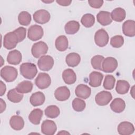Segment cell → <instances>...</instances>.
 Listing matches in <instances>:
<instances>
[{"label": "cell", "instance_id": "4dcf8cb0", "mask_svg": "<svg viewBox=\"0 0 135 135\" xmlns=\"http://www.w3.org/2000/svg\"><path fill=\"white\" fill-rule=\"evenodd\" d=\"M130 88V84L127 81L118 80L117 82L115 90L120 94H124L127 93Z\"/></svg>", "mask_w": 135, "mask_h": 135}, {"label": "cell", "instance_id": "f546056e", "mask_svg": "<svg viewBox=\"0 0 135 135\" xmlns=\"http://www.w3.org/2000/svg\"><path fill=\"white\" fill-rule=\"evenodd\" d=\"M7 97L8 100L13 103H18L21 101L23 98V94L18 92L16 88L10 90L7 94Z\"/></svg>", "mask_w": 135, "mask_h": 135}, {"label": "cell", "instance_id": "f35d334b", "mask_svg": "<svg viewBox=\"0 0 135 135\" xmlns=\"http://www.w3.org/2000/svg\"><path fill=\"white\" fill-rule=\"evenodd\" d=\"M14 32L17 35L19 42L23 41L25 39L26 34V29L25 28L23 27H19L15 30Z\"/></svg>", "mask_w": 135, "mask_h": 135}, {"label": "cell", "instance_id": "d6a6232c", "mask_svg": "<svg viewBox=\"0 0 135 135\" xmlns=\"http://www.w3.org/2000/svg\"><path fill=\"white\" fill-rule=\"evenodd\" d=\"M31 15L26 11H22L20 13L18 16V20L19 23L21 25L27 26L28 25L31 21Z\"/></svg>", "mask_w": 135, "mask_h": 135}, {"label": "cell", "instance_id": "60d3db41", "mask_svg": "<svg viewBox=\"0 0 135 135\" xmlns=\"http://www.w3.org/2000/svg\"><path fill=\"white\" fill-rule=\"evenodd\" d=\"M56 3L60 5L63 6H67L71 4L72 1H67V0H57L56 1Z\"/></svg>", "mask_w": 135, "mask_h": 135}, {"label": "cell", "instance_id": "7402d4cb", "mask_svg": "<svg viewBox=\"0 0 135 135\" xmlns=\"http://www.w3.org/2000/svg\"><path fill=\"white\" fill-rule=\"evenodd\" d=\"M9 124L11 128L15 130H21L24 126V121L20 115H13L9 120Z\"/></svg>", "mask_w": 135, "mask_h": 135}, {"label": "cell", "instance_id": "83f0119b", "mask_svg": "<svg viewBox=\"0 0 135 135\" xmlns=\"http://www.w3.org/2000/svg\"><path fill=\"white\" fill-rule=\"evenodd\" d=\"M33 83L30 81H23L18 84L15 88L16 90L20 93H27L32 91Z\"/></svg>", "mask_w": 135, "mask_h": 135}, {"label": "cell", "instance_id": "8992f818", "mask_svg": "<svg viewBox=\"0 0 135 135\" xmlns=\"http://www.w3.org/2000/svg\"><path fill=\"white\" fill-rule=\"evenodd\" d=\"M35 83L37 87L40 89L47 88L51 83V79L50 75L44 72L40 73L35 80Z\"/></svg>", "mask_w": 135, "mask_h": 135}, {"label": "cell", "instance_id": "b9f144b4", "mask_svg": "<svg viewBox=\"0 0 135 135\" xmlns=\"http://www.w3.org/2000/svg\"><path fill=\"white\" fill-rule=\"evenodd\" d=\"M6 90V87L5 84L3 83L2 81H1V93H0V95L2 96L3 95Z\"/></svg>", "mask_w": 135, "mask_h": 135}, {"label": "cell", "instance_id": "d590c367", "mask_svg": "<svg viewBox=\"0 0 135 135\" xmlns=\"http://www.w3.org/2000/svg\"><path fill=\"white\" fill-rule=\"evenodd\" d=\"M86 103L85 101L80 98H75L72 101L73 109L77 112L83 111L85 108Z\"/></svg>", "mask_w": 135, "mask_h": 135}, {"label": "cell", "instance_id": "ac0fdd59", "mask_svg": "<svg viewBox=\"0 0 135 135\" xmlns=\"http://www.w3.org/2000/svg\"><path fill=\"white\" fill-rule=\"evenodd\" d=\"M22 54L17 50L11 51L7 56V61L10 64L17 65L22 61Z\"/></svg>", "mask_w": 135, "mask_h": 135}, {"label": "cell", "instance_id": "6da1fadb", "mask_svg": "<svg viewBox=\"0 0 135 135\" xmlns=\"http://www.w3.org/2000/svg\"><path fill=\"white\" fill-rule=\"evenodd\" d=\"M21 75L27 79H33L37 73L36 65L32 63L26 62L22 63L20 68Z\"/></svg>", "mask_w": 135, "mask_h": 135}, {"label": "cell", "instance_id": "cb8c5ba5", "mask_svg": "<svg viewBox=\"0 0 135 135\" xmlns=\"http://www.w3.org/2000/svg\"><path fill=\"white\" fill-rule=\"evenodd\" d=\"M111 110L115 113H121L126 108L124 101L121 98L114 99L110 104Z\"/></svg>", "mask_w": 135, "mask_h": 135}, {"label": "cell", "instance_id": "52a82bcc", "mask_svg": "<svg viewBox=\"0 0 135 135\" xmlns=\"http://www.w3.org/2000/svg\"><path fill=\"white\" fill-rule=\"evenodd\" d=\"M109 40V35L105 30L101 28L95 32L94 35V42L98 46H105L107 45Z\"/></svg>", "mask_w": 135, "mask_h": 135}, {"label": "cell", "instance_id": "1f68e13d", "mask_svg": "<svg viewBox=\"0 0 135 135\" xmlns=\"http://www.w3.org/2000/svg\"><path fill=\"white\" fill-rule=\"evenodd\" d=\"M45 115L50 118L54 119L57 117L60 113V109L56 105H51L48 106L44 110Z\"/></svg>", "mask_w": 135, "mask_h": 135}, {"label": "cell", "instance_id": "7bdbcfd3", "mask_svg": "<svg viewBox=\"0 0 135 135\" xmlns=\"http://www.w3.org/2000/svg\"><path fill=\"white\" fill-rule=\"evenodd\" d=\"M0 101H1V113H2L4 111H5V110L6 109V103L5 102V101L2 99H1Z\"/></svg>", "mask_w": 135, "mask_h": 135}, {"label": "cell", "instance_id": "2e32d148", "mask_svg": "<svg viewBox=\"0 0 135 135\" xmlns=\"http://www.w3.org/2000/svg\"><path fill=\"white\" fill-rule=\"evenodd\" d=\"M123 33L127 36L133 37L135 35V22L129 20L125 21L122 25Z\"/></svg>", "mask_w": 135, "mask_h": 135}, {"label": "cell", "instance_id": "ffe728a7", "mask_svg": "<svg viewBox=\"0 0 135 135\" xmlns=\"http://www.w3.org/2000/svg\"><path fill=\"white\" fill-rule=\"evenodd\" d=\"M45 100V97L43 93L40 91L36 92L33 93L30 99L31 104L34 107H37L42 105Z\"/></svg>", "mask_w": 135, "mask_h": 135}, {"label": "cell", "instance_id": "7c38bea8", "mask_svg": "<svg viewBox=\"0 0 135 135\" xmlns=\"http://www.w3.org/2000/svg\"><path fill=\"white\" fill-rule=\"evenodd\" d=\"M57 130L55 123L51 120L43 121L41 125V132L45 135H53Z\"/></svg>", "mask_w": 135, "mask_h": 135}, {"label": "cell", "instance_id": "ee69618b", "mask_svg": "<svg viewBox=\"0 0 135 135\" xmlns=\"http://www.w3.org/2000/svg\"><path fill=\"white\" fill-rule=\"evenodd\" d=\"M42 2H43L45 3H51L53 2L54 1H42Z\"/></svg>", "mask_w": 135, "mask_h": 135}, {"label": "cell", "instance_id": "d4e9b609", "mask_svg": "<svg viewBox=\"0 0 135 135\" xmlns=\"http://www.w3.org/2000/svg\"><path fill=\"white\" fill-rule=\"evenodd\" d=\"M43 116V111L40 109L33 110L28 115V120L33 124H40L41 118Z\"/></svg>", "mask_w": 135, "mask_h": 135}, {"label": "cell", "instance_id": "9a60e30c", "mask_svg": "<svg viewBox=\"0 0 135 135\" xmlns=\"http://www.w3.org/2000/svg\"><path fill=\"white\" fill-rule=\"evenodd\" d=\"M91 90L88 85L83 84L78 85L75 90V95L83 99H88L91 95Z\"/></svg>", "mask_w": 135, "mask_h": 135}, {"label": "cell", "instance_id": "ab89813d", "mask_svg": "<svg viewBox=\"0 0 135 135\" xmlns=\"http://www.w3.org/2000/svg\"><path fill=\"white\" fill-rule=\"evenodd\" d=\"M88 3L89 5L94 8H100L103 4V1L102 0H89L88 1Z\"/></svg>", "mask_w": 135, "mask_h": 135}, {"label": "cell", "instance_id": "277c9868", "mask_svg": "<svg viewBox=\"0 0 135 135\" xmlns=\"http://www.w3.org/2000/svg\"><path fill=\"white\" fill-rule=\"evenodd\" d=\"M47 51V45L43 41H39L34 43L31 49L32 54L35 58H38L46 54Z\"/></svg>", "mask_w": 135, "mask_h": 135}, {"label": "cell", "instance_id": "f6af8a7d", "mask_svg": "<svg viewBox=\"0 0 135 135\" xmlns=\"http://www.w3.org/2000/svg\"><path fill=\"white\" fill-rule=\"evenodd\" d=\"M63 133V134H64V133H66V134H70L69 132H66L65 131H62L61 132H59L57 134H60V133Z\"/></svg>", "mask_w": 135, "mask_h": 135}, {"label": "cell", "instance_id": "d6986e66", "mask_svg": "<svg viewBox=\"0 0 135 135\" xmlns=\"http://www.w3.org/2000/svg\"><path fill=\"white\" fill-rule=\"evenodd\" d=\"M97 21L103 26H107L111 24L112 20L111 14L108 11H100L97 15Z\"/></svg>", "mask_w": 135, "mask_h": 135}, {"label": "cell", "instance_id": "44dd1931", "mask_svg": "<svg viewBox=\"0 0 135 135\" xmlns=\"http://www.w3.org/2000/svg\"><path fill=\"white\" fill-rule=\"evenodd\" d=\"M64 82L67 84H72L76 80V75L75 72L71 69H67L63 71L62 74Z\"/></svg>", "mask_w": 135, "mask_h": 135}, {"label": "cell", "instance_id": "4fadbf2b", "mask_svg": "<svg viewBox=\"0 0 135 135\" xmlns=\"http://www.w3.org/2000/svg\"><path fill=\"white\" fill-rule=\"evenodd\" d=\"M118 133L121 135H130L134 131V128L132 123L128 121L121 122L118 126Z\"/></svg>", "mask_w": 135, "mask_h": 135}, {"label": "cell", "instance_id": "30bf717a", "mask_svg": "<svg viewBox=\"0 0 135 135\" xmlns=\"http://www.w3.org/2000/svg\"><path fill=\"white\" fill-rule=\"evenodd\" d=\"M50 14L45 9H39L33 14L34 21L38 24H44L47 23L50 20Z\"/></svg>", "mask_w": 135, "mask_h": 135}, {"label": "cell", "instance_id": "484cf974", "mask_svg": "<svg viewBox=\"0 0 135 135\" xmlns=\"http://www.w3.org/2000/svg\"><path fill=\"white\" fill-rule=\"evenodd\" d=\"M126 16V13L125 10L121 7H117L114 8L111 12V17L112 20L115 22H122L123 21Z\"/></svg>", "mask_w": 135, "mask_h": 135}, {"label": "cell", "instance_id": "ba28073f", "mask_svg": "<svg viewBox=\"0 0 135 135\" xmlns=\"http://www.w3.org/2000/svg\"><path fill=\"white\" fill-rule=\"evenodd\" d=\"M54 59L50 55H43L37 61V65L40 70L43 71L50 70L54 65Z\"/></svg>", "mask_w": 135, "mask_h": 135}, {"label": "cell", "instance_id": "9c48e42d", "mask_svg": "<svg viewBox=\"0 0 135 135\" xmlns=\"http://www.w3.org/2000/svg\"><path fill=\"white\" fill-rule=\"evenodd\" d=\"M118 67L117 60L113 57H107L102 63V71L106 73L114 72Z\"/></svg>", "mask_w": 135, "mask_h": 135}, {"label": "cell", "instance_id": "7a4b0ae2", "mask_svg": "<svg viewBox=\"0 0 135 135\" xmlns=\"http://www.w3.org/2000/svg\"><path fill=\"white\" fill-rule=\"evenodd\" d=\"M17 69L11 66H5L1 70V76L7 82L14 81L17 78Z\"/></svg>", "mask_w": 135, "mask_h": 135}, {"label": "cell", "instance_id": "e0dca14e", "mask_svg": "<svg viewBox=\"0 0 135 135\" xmlns=\"http://www.w3.org/2000/svg\"><path fill=\"white\" fill-rule=\"evenodd\" d=\"M103 78V74L99 72L93 71L89 75V85L94 88L98 87L101 85Z\"/></svg>", "mask_w": 135, "mask_h": 135}, {"label": "cell", "instance_id": "4316f807", "mask_svg": "<svg viewBox=\"0 0 135 135\" xmlns=\"http://www.w3.org/2000/svg\"><path fill=\"white\" fill-rule=\"evenodd\" d=\"M56 49L60 51L63 52L65 51L68 47V40L65 35H60L58 36L55 42Z\"/></svg>", "mask_w": 135, "mask_h": 135}, {"label": "cell", "instance_id": "74e56055", "mask_svg": "<svg viewBox=\"0 0 135 135\" xmlns=\"http://www.w3.org/2000/svg\"><path fill=\"white\" fill-rule=\"evenodd\" d=\"M124 43V38L122 36L118 35H115L111 37L110 40L111 45L115 48L121 47Z\"/></svg>", "mask_w": 135, "mask_h": 135}, {"label": "cell", "instance_id": "f1b7e54d", "mask_svg": "<svg viewBox=\"0 0 135 135\" xmlns=\"http://www.w3.org/2000/svg\"><path fill=\"white\" fill-rule=\"evenodd\" d=\"M80 24L76 21H70L66 23L64 29L67 34H74L78 32L80 29Z\"/></svg>", "mask_w": 135, "mask_h": 135}, {"label": "cell", "instance_id": "5b68a950", "mask_svg": "<svg viewBox=\"0 0 135 135\" xmlns=\"http://www.w3.org/2000/svg\"><path fill=\"white\" fill-rule=\"evenodd\" d=\"M43 29L42 26L35 24L31 26L28 28L27 37L30 40L36 41L43 37Z\"/></svg>", "mask_w": 135, "mask_h": 135}, {"label": "cell", "instance_id": "8fae6325", "mask_svg": "<svg viewBox=\"0 0 135 135\" xmlns=\"http://www.w3.org/2000/svg\"><path fill=\"white\" fill-rule=\"evenodd\" d=\"M112 96L110 92L102 91L99 92L95 97L96 103L100 106L107 105L112 100Z\"/></svg>", "mask_w": 135, "mask_h": 135}, {"label": "cell", "instance_id": "5bb4252c", "mask_svg": "<svg viewBox=\"0 0 135 135\" xmlns=\"http://www.w3.org/2000/svg\"><path fill=\"white\" fill-rule=\"evenodd\" d=\"M54 96L56 99L60 101L67 100L70 96V91L66 86L57 88L54 92Z\"/></svg>", "mask_w": 135, "mask_h": 135}, {"label": "cell", "instance_id": "e575fe53", "mask_svg": "<svg viewBox=\"0 0 135 135\" xmlns=\"http://www.w3.org/2000/svg\"><path fill=\"white\" fill-rule=\"evenodd\" d=\"M104 59V56L100 55H97L93 56L91 60L92 66L95 70H102V63Z\"/></svg>", "mask_w": 135, "mask_h": 135}, {"label": "cell", "instance_id": "603a6c76", "mask_svg": "<svg viewBox=\"0 0 135 135\" xmlns=\"http://www.w3.org/2000/svg\"><path fill=\"white\" fill-rule=\"evenodd\" d=\"M65 61L69 66L72 68L75 67L80 63L81 57L80 55L77 53H70L66 55Z\"/></svg>", "mask_w": 135, "mask_h": 135}, {"label": "cell", "instance_id": "3957f363", "mask_svg": "<svg viewBox=\"0 0 135 135\" xmlns=\"http://www.w3.org/2000/svg\"><path fill=\"white\" fill-rule=\"evenodd\" d=\"M18 42V37L14 31L6 33L4 36L3 46L7 50L15 48Z\"/></svg>", "mask_w": 135, "mask_h": 135}, {"label": "cell", "instance_id": "836d02e7", "mask_svg": "<svg viewBox=\"0 0 135 135\" xmlns=\"http://www.w3.org/2000/svg\"><path fill=\"white\" fill-rule=\"evenodd\" d=\"M81 22L85 27L89 28L92 27L95 23L94 16L91 14H85L81 18Z\"/></svg>", "mask_w": 135, "mask_h": 135}, {"label": "cell", "instance_id": "8d00e7d4", "mask_svg": "<svg viewBox=\"0 0 135 135\" xmlns=\"http://www.w3.org/2000/svg\"><path fill=\"white\" fill-rule=\"evenodd\" d=\"M115 79L112 75H107L103 82V87L107 90H112L115 84Z\"/></svg>", "mask_w": 135, "mask_h": 135}]
</instances>
